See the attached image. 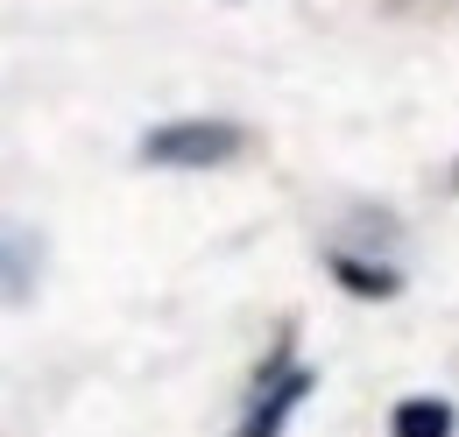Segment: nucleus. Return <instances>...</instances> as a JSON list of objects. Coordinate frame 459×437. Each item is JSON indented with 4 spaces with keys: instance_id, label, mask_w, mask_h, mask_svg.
Returning a JSON list of instances; mask_svg holds the SVG:
<instances>
[{
    "instance_id": "1",
    "label": "nucleus",
    "mask_w": 459,
    "mask_h": 437,
    "mask_svg": "<svg viewBox=\"0 0 459 437\" xmlns=\"http://www.w3.org/2000/svg\"><path fill=\"white\" fill-rule=\"evenodd\" d=\"M247 149V134L233 120H170L156 134H142V156L163 169H212V163H233Z\"/></svg>"
},
{
    "instance_id": "2",
    "label": "nucleus",
    "mask_w": 459,
    "mask_h": 437,
    "mask_svg": "<svg viewBox=\"0 0 459 437\" xmlns=\"http://www.w3.org/2000/svg\"><path fill=\"white\" fill-rule=\"evenodd\" d=\"M304 388H311V374H304V367H283V381L255 402V416H247V431H240V437H276V431H283V416L304 402Z\"/></svg>"
},
{
    "instance_id": "3",
    "label": "nucleus",
    "mask_w": 459,
    "mask_h": 437,
    "mask_svg": "<svg viewBox=\"0 0 459 437\" xmlns=\"http://www.w3.org/2000/svg\"><path fill=\"white\" fill-rule=\"evenodd\" d=\"M453 402H424V395H417V402H396V416H389V431L396 437H453Z\"/></svg>"
},
{
    "instance_id": "4",
    "label": "nucleus",
    "mask_w": 459,
    "mask_h": 437,
    "mask_svg": "<svg viewBox=\"0 0 459 437\" xmlns=\"http://www.w3.org/2000/svg\"><path fill=\"white\" fill-rule=\"evenodd\" d=\"M333 269H340V282H346V289H360V296H389V289H396V275H389V269H360V261H346V254L333 261Z\"/></svg>"
}]
</instances>
